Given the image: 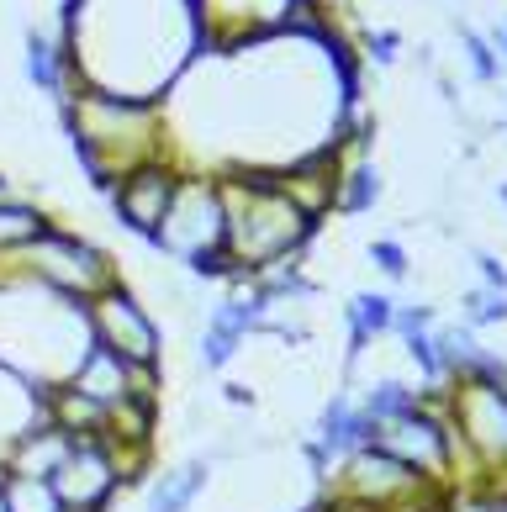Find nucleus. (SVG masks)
<instances>
[{
    "label": "nucleus",
    "mask_w": 507,
    "mask_h": 512,
    "mask_svg": "<svg viewBox=\"0 0 507 512\" xmlns=\"http://www.w3.org/2000/svg\"><path fill=\"white\" fill-rule=\"evenodd\" d=\"M90 338L85 301L37 286L27 275H0V365L37 391L64 386L80 370Z\"/></svg>",
    "instance_id": "f257e3e1"
},
{
    "label": "nucleus",
    "mask_w": 507,
    "mask_h": 512,
    "mask_svg": "<svg viewBox=\"0 0 507 512\" xmlns=\"http://www.w3.org/2000/svg\"><path fill=\"white\" fill-rule=\"evenodd\" d=\"M212 175L222 191V212H228V249L249 275L280 259H302L312 238L323 233V222L280 191V164H222Z\"/></svg>",
    "instance_id": "f03ea898"
},
{
    "label": "nucleus",
    "mask_w": 507,
    "mask_h": 512,
    "mask_svg": "<svg viewBox=\"0 0 507 512\" xmlns=\"http://www.w3.org/2000/svg\"><path fill=\"white\" fill-rule=\"evenodd\" d=\"M69 148L80 159L85 180L106 196L133 164L175 154L169 138L164 106L159 101H127V96H106V90H80L74 101L59 106Z\"/></svg>",
    "instance_id": "7ed1b4c3"
},
{
    "label": "nucleus",
    "mask_w": 507,
    "mask_h": 512,
    "mask_svg": "<svg viewBox=\"0 0 507 512\" xmlns=\"http://www.w3.org/2000/svg\"><path fill=\"white\" fill-rule=\"evenodd\" d=\"M323 491H328V497H338V502H349V507H365V512L412 507V502H449V497H455L449 486L418 476V470H407L402 460H391L381 444L344 454Z\"/></svg>",
    "instance_id": "20e7f679"
},
{
    "label": "nucleus",
    "mask_w": 507,
    "mask_h": 512,
    "mask_svg": "<svg viewBox=\"0 0 507 512\" xmlns=\"http://www.w3.org/2000/svg\"><path fill=\"white\" fill-rule=\"evenodd\" d=\"M164 259H175L180 270L212 249H228V212H222V191L212 169H185L175 201L159 222V233L148 238Z\"/></svg>",
    "instance_id": "39448f33"
},
{
    "label": "nucleus",
    "mask_w": 507,
    "mask_h": 512,
    "mask_svg": "<svg viewBox=\"0 0 507 512\" xmlns=\"http://www.w3.org/2000/svg\"><path fill=\"white\" fill-rule=\"evenodd\" d=\"M85 317H90V338L117 359H127V365H164V328L127 280H111L101 296H90Z\"/></svg>",
    "instance_id": "423d86ee"
},
{
    "label": "nucleus",
    "mask_w": 507,
    "mask_h": 512,
    "mask_svg": "<svg viewBox=\"0 0 507 512\" xmlns=\"http://www.w3.org/2000/svg\"><path fill=\"white\" fill-rule=\"evenodd\" d=\"M180 180H185L180 154H159V159L133 164V169H127V175L106 191L111 212H117V227L148 243V238L159 233V222H164V212H169V201H175Z\"/></svg>",
    "instance_id": "0eeeda50"
},
{
    "label": "nucleus",
    "mask_w": 507,
    "mask_h": 512,
    "mask_svg": "<svg viewBox=\"0 0 507 512\" xmlns=\"http://www.w3.org/2000/svg\"><path fill=\"white\" fill-rule=\"evenodd\" d=\"M53 491H59V502L69 512H106L111 502L122 497L117 486V465H111V454L101 439H80L69 449V460L59 465V476L48 481Z\"/></svg>",
    "instance_id": "6e6552de"
},
{
    "label": "nucleus",
    "mask_w": 507,
    "mask_h": 512,
    "mask_svg": "<svg viewBox=\"0 0 507 512\" xmlns=\"http://www.w3.org/2000/svg\"><path fill=\"white\" fill-rule=\"evenodd\" d=\"M37 423H48V391H37L32 381L0 365V470H6L11 444Z\"/></svg>",
    "instance_id": "1a4fd4ad"
},
{
    "label": "nucleus",
    "mask_w": 507,
    "mask_h": 512,
    "mask_svg": "<svg viewBox=\"0 0 507 512\" xmlns=\"http://www.w3.org/2000/svg\"><path fill=\"white\" fill-rule=\"evenodd\" d=\"M69 449H74L69 433H59L53 423H37V428H27L22 439L11 444V454H6V476L53 481V476H59V465L69 460Z\"/></svg>",
    "instance_id": "9d476101"
},
{
    "label": "nucleus",
    "mask_w": 507,
    "mask_h": 512,
    "mask_svg": "<svg viewBox=\"0 0 507 512\" xmlns=\"http://www.w3.org/2000/svg\"><path fill=\"white\" fill-rule=\"evenodd\" d=\"M381 191L386 185H381V169L370 164V148L344 143V169H338V185H333V212L338 217H365L370 206L381 201Z\"/></svg>",
    "instance_id": "9b49d317"
},
{
    "label": "nucleus",
    "mask_w": 507,
    "mask_h": 512,
    "mask_svg": "<svg viewBox=\"0 0 507 512\" xmlns=\"http://www.w3.org/2000/svg\"><path fill=\"white\" fill-rule=\"evenodd\" d=\"M212 470H217L212 454H191L185 465H175L169 476H159L154 486H148V507L143 512H191L201 502V491L212 486Z\"/></svg>",
    "instance_id": "f8f14e48"
},
{
    "label": "nucleus",
    "mask_w": 507,
    "mask_h": 512,
    "mask_svg": "<svg viewBox=\"0 0 507 512\" xmlns=\"http://www.w3.org/2000/svg\"><path fill=\"white\" fill-rule=\"evenodd\" d=\"M127 381H133V365H127V359H117L111 349H101V344H90L85 359H80V370L69 375V386L85 391L90 402H101V407L127 402Z\"/></svg>",
    "instance_id": "ddd939ff"
},
{
    "label": "nucleus",
    "mask_w": 507,
    "mask_h": 512,
    "mask_svg": "<svg viewBox=\"0 0 507 512\" xmlns=\"http://www.w3.org/2000/svg\"><path fill=\"white\" fill-rule=\"evenodd\" d=\"M48 423L59 433H69L74 444H80V439H101V433H106V407L90 402L85 391H74L64 381V386L48 391Z\"/></svg>",
    "instance_id": "4468645a"
},
{
    "label": "nucleus",
    "mask_w": 507,
    "mask_h": 512,
    "mask_svg": "<svg viewBox=\"0 0 507 512\" xmlns=\"http://www.w3.org/2000/svg\"><path fill=\"white\" fill-rule=\"evenodd\" d=\"M22 74H27V85H32V90H43V96L59 101V90H64V80H69V59H64V48L53 43L43 27H27Z\"/></svg>",
    "instance_id": "2eb2a0df"
},
{
    "label": "nucleus",
    "mask_w": 507,
    "mask_h": 512,
    "mask_svg": "<svg viewBox=\"0 0 507 512\" xmlns=\"http://www.w3.org/2000/svg\"><path fill=\"white\" fill-rule=\"evenodd\" d=\"M412 407H418V386L402 381V375H381V381H370L365 396H360V412L375 417V423H391V417H407Z\"/></svg>",
    "instance_id": "dca6fc26"
},
{
    "label": "nucleus",
    "mask_w": 507,
    "mask_h": 512,
    "mask_svg": "<svg viewBox=\"0 0 507 512\" xmlns=\"http://www.w3.org/2000/svg\"><path fill=\"white\" fill-rule=\"evenodd\" d=\"M48 222H53V217H48L37 201H22V196H16V201H0V259L16 254V249H27V243L43 233Z\"/></svg>",
    "instance_id": "f3484780"
},
{
    "label": "nucleus",
    "mask_w": 507,
    "mask_h": 512,
    "mask_svg": "<svg viewBox=\"0 0 507 512\" xmlns=\"http://www.w3.org/2000/svg\"><path fill=\"white\" fill-rule=\"evenodd\" d=\"M434 344H439V365H444V375H449V386L465 375V365L481 354V344H476V333L465 328V322H449V328H434Z\"/></svg>",
    "instance_id": "a211bd4d"
},
{
    "label": "nucleus",
    "mask_w": 507,
    "mask_h": 512,
    "mask_svg": "<svg viewBox=\"0 0 507 512\" xmlns=\"http://www.w3.org/2000/svg\"><path fill=\"white\" fill-rule=\"evenodd\" d=\"M243 349V333H233L228 322H217L212 312H206L201 322V370H228L233 359Z\"/></svg>",
    "instance_id": "6ab92c4d"
},
{
    "label": "nucleus",
    "mask_w": 507,
    "mask_h": 512,
    "mask_svg": "<svg viewBox=\"0 0 507 512\" xmlns=\"http://www.w3.org/2000/svg\"><path fill=\"white\" fill-rule=\"evenodd\" d=\"M460 322L465 328H502L507 322V291H486V286H471L460 296Z\"/></svg>",
    "instance_id": "aec40b11"
},
{
    "label": "nucleus",
    "mask_w": 507,
    "mask_h": 512,
    "mask_svg": "<svg viewBox=\"0 0 507 512\" xmlns=\"http://www.w3.org/2000/svg\"><path fill=\"white\" fill-rule=\"evenodd\" d=\"M455 32H460V48H465V64H471V74L481 85H497L502 80V59L492 53V43L471 27V22H455Z\"/></svg>",
    "instance_id": "412c9836"
},
{
    "label": "nucleus",
    "mask_w": 507,
    "mask_h": 512,
    "mask_svg": "<svg viewBox=\"0 0 507 512\" xmlns=\"http://www.w3.org/2000/svg\"><path fill=\"white\" fill-rule=\"evenodd\" d=\"M6 507L11 512H64L59 491L48 481H22V476H6Z\"/></svg>",
    "instance_id": "4be33fe9"
},
{
    "label": "nucleus",
    "mask_w": 507,
    "mask_h": 512,
    "mask_svg": "<svg viewBox=\"0 0 507 512\" xmlns=\"http://www.w3.org/2000/svg\"><path fill=\"white\" fill-rule=\"evenodd\" d=\"M370 264H375V275H386L391 286H402V280L412 275V259L402 249V238H370Z\"/></svg>",
    "instance_id": "5701e85b"
},
{
    "label": "nucleus",
    "mask_w": 507,
    "mask_h": 512,
    "mask_svg": "<svg viewBox=\"0 0 507 512\" xmlns=\"http://www.w3.org/2000/svg\"><path fill=\"white\" fill-rule=\"evenodd\" d=\"M434 328H439V307H434V301H412V307H402V301H397L391 333H397L402 344H407V338H418V333H434Z\"/></svg>",
    "instance_id": "b1692460"
},
{
    "label": "nucleus",
    "mask_w": 507,
    "mask_h": 512,
    "mask_svg": "<svg viewBox=\"0 0 507 512\" xmlns=\"http://www.w3.org/2000/svg\"><path fill=\"white\" fill-rule=\"evenodd\" d=\"M360 48H365V59H370V64H397V53H402V32H397V27L360 32Z\"/></svg>",
    "instance_id": "393cba45"
},
{
    "label": "nucleus",
    "mask_w": 507,
    "mask_h": 512,
    "mask_svg": "<svg viewBox=\"0 0 507 512\" xmlns=\"http://www.w3.org/2000/svg\"><path fill=\"white\" fill-rule=\"evenodd\" d=\"M476 275H481V286H486V291H507V264H502L497 254L476 249Z\"/></svg>",
    "instance_id": "a878e982"
},
{
    "label": "nucleus",
    "mask_w": 507,
    "mask_h": 512,
    "mask_svg": "<svg viewBox=\"0 0 507 512\" xmlns=\"http://www.w3.org/2000/svg\"><path fill=\"white\" fill-rule=\"evenodd\" d=\"M222 402H228V407H254L259 396H254V386H243V381H228V386H222Z\"/></svg>",
    "instance_id": "bb28decb"
},
{
    "label": "nucleus",
    "mask_w": 507,
    "mask_h": 512,
    "mask_svg": "<svg viewBox=\"0 0 507 512\" xmlns=\"http://www.w3.org/2000/svg\"><path fill=\"white\" fill-rule=\"evenodd\" d=\"M486 43H492V53H497V59L507 64V11L497 16V27H492V37H486Z\"/></svg>",
    "instance_id": "cd10ccee"
},
{
    "label": "nucleus",
    "mask_w": 507,
    "mask_h": 512,
    "mask_svg": "<svg viewBox=\"0 0 507 512\" xmlns=\"http://www.w3.org/2000/svg\"><path fill=\"white\" fill-rule=\"evenodd\" d=\"M0 201H16V180H6V175H0Z\"/></svg>",
    "instance_id": "c85d7f7f"
},
{
    "label": "nucleus",
    "mask_w": 507,
    "mask_h": 512,
    "mask_svg": "<svg viewBox=\"0 0 507 512\" xmlns=\"http://www.w3.org/2000/svg\"><path fill=\"white\" fill-rule=\"evenodd\" d=\"M497 201L507 206V180H497Z\"/></svg>",
    "instance_id": "c756f323"
},
{
    "label": "nucleus",
    "mask_w": 507,
    "mask_h": 512,
    "mask_svg": "<svg viewBox=\"0 0 507 512\" xmlns=\"http://www.w3.org/2000/svg\"><path fill=\"white\" fill-rule=\"evenodd\" d=\"M0 512H11V507H6V481H0Z\"/></svg>",
    "instance_id": "7c9ffc66"
}]
</instances>
